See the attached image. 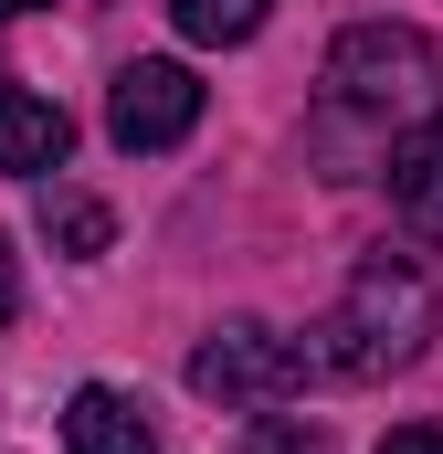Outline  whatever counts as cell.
<instances>
[{"instance_id": "cell-1", "label": "cell", "mask_w": 443, "mask_h": 454, "mask_svg": "<svg viewBox=\"0 0 443 454\" xmlns=\"http://www.w3.org/2000/svg\"><path fill=\"white\" fill-rule=\"evenodd\" d=\"M433 328H443L433 264H412V254H369L307 348H317V370H338V380H391V370H412V359L433 348Z\"/></svg>"}, {"instance_id": "cell-2", "label": "cell", "mask_w": 443, "mask_h": 454, "mask_svg": "<svg viewBox=\"0 0 443 454\" xmlns=\"http://www.w3.org/2000/svg\"><path fill=\"white\" fill-rule=\"evenodd\" d=\"M328 106L348 116V127H380V137L433 127L443 116L433 32H412V21H359V32H338L328 43Z\"/></svg>"}, {"instance_id": "cell-3", "label": "cell", "mask_w": 443, "mask_h": 454, "mask_svg": "<svg viewBox=\"0 0 443 454\" xmlns=\"http://www.w3.org/2000/svg\"><path fill=\"white\" fill-rule=\"evenodd\" d=\"M307 370H317V348L264 328V317H222L212 339L190 348V391L201 402H243V412H275L285 391H307Z\"/></svg>"}, {"instance_id": "cell-4", "label": "cell", "mask_w": 443, "mask_h": 454, "mask_svg": "<svg viewBox=\"0 0 443 454\" xmlns=\"http://www.w3.org/2000/svg\"><path fill=\"white\" fill-rule=\"evenodd\" d=\"M201 127V74L190 64H169V53H148V64H127L106 96V137L127 159H159V148H180Z\"/></svg>"}, {"instance_id": "cell-5", "label": "cell", "mask_w": 443, "mask_h": 454, "mask_svg": "<svg viewBox=\"0 0 443 454\" xmlns=\"http://www.w3.org/2000/svg\"><path fill=\"white\" fill-rule=\"evenodd\" d=\"M64 454H159V423H148V402H137V391L85 380V391L64 402Z\"/></svg>"}, {"instance_id": "cell-6", "label": "cell", "mask_w": 443, "mask_h": 454, "mask_svg": "<svg viewBox=\"0 0 443 454\" xmlns=\"http://www.w3.org/2000/svg\"><path fill=\"white\" fill-rule=\"evenodd\" d=\"M64 148H74V116L53 106V96L0 85V169H11V180H53V169H64Z\"/></svg>"}, {"instance_id": "cell-7", "label": "cell", "mask_w": 443, "mask_h": 454, "mask_svg": "<svg viewBox=\"0 0 443 454\" xmlns=\"http://www.w3.org/2000/svg\"><path fill=\"white\" fill-rule=\"evenodd\" d=\"M391 201H401V223H412V232H433V243H443V127H423V137L391 148Z\"/></svg>"}, {"instance_id": "cell-8", "label": "cell", "mask_w": 443, "mask_h": 454, "mask_svg": "<svg viewBox=\"0 0 443 454\" xmlns=\"http://www.w3.org/2000/svg\"><path fill=\"white\" fill-rule=\"evenodd\" d=\"M264 11H275V0H169V21H180L201 53H232V43H253V32H264Z\"/></svg>"}, {"instance_id": "cell-9", "label": "cell", "mask_w": 443, "mask_h": 454, "mask_svg": "<svg viewBox=\"0 0 443 454\" xmlns=\"http://www.w3.org/2000/svg\"><path fill=\"white\" fill-rule=\"evenodd\" d=\"M43 232H53V254L85 264V254H106V243H116V212H106V201H85V191H43Z\"/></svg>"}, {"instance_id": "cell-10", "label": "cell", "mask_w": 443, "mask_h": 454, "mask_svg": "<svg viewBox=\"0 0 443 454\" xmlns=\"http://www.w3.org/2000/svg\"><path fill=\"white\" fill-rule=\"evenodd\" d=\"M243 454H338V444H328V423H296V412L275 402V412L243 423Z\"/></svg>"}, {"instance_id": "cell-11", "label": "cell", "mask_w": 443, "mask_h": 454, "mask_svg": "<svg viewBox=\"0 0 443 454\" xmlns=\"http://www.w3.org/2000/svg\"><path fill=\"white\" fill-rule=\"evenodd\" d=\"M380 454H443V423H391Z\"/></svg>"}, {"instance_id": "cell-12", "label": "cell", "mask_w": 443, "mask_h": 454, "mask_svg": "<svg viewBox=\"0 0 443 454\" xmlns=\"http://www.w3.org/2000/svg\"><path fill=\"white\" fill-rule=\"evenodd\" d=\"M21 307V264H11V243H0V317Z\"/></svg>"}, {"instance_id": "cell-13", "label": "cell", "mask_w": 443, "mask_h": 454, "mask_svg": "<svg viewBox=\"0 0 443 454\" xmlns=\"http://www.w3.org/2000/svg\"><path fill=\"white\" fill-rule=\"evenodd\" d=\"M0 11H32V0H0Z\"/></svg>"}]
</instances>
